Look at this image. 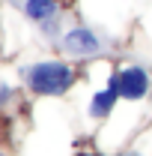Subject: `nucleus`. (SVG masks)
Wrapping results in <instances>:
<instances>
[{
	"instance_id": "20e7f679",
	"label": "nucleus",
	"mask_w": 152,
	"mask_h": 156,
	"mask_svg": "<svg viewBox=\"0 0 152 156\" xmlns=\"http://www.w3.org/2000/svg\"><path fill=\"white\" fill-rule=\"evenodd\" d=\"M60 3L57 0H24V15L33 21H51L57 15Z\"/></svg>"
},
{
	"instance_id": "7ed1b4c3",
	"label": "nucleus",
	"mask_w": 152,
	"mask_h": 156,
	"mask_svg": "<svg viewBox=\"0 0 152 156\" xmlns=\"http://www.w3.org/2000/svg\"><path fill=\"white\" fill-rule=\"evenodd\" d=\"M63 48L75 57H87V54H95L98 51V36L87 27H75L63 36Z\"/></svg>"
},
{
	"instance_id": "f03ea898",
	"label": "nucleus",
	"mask_w": 152,
	"mask_h": 156,
	"mask_svg": "<svg viewBox=\"0 0 152 156\" xmlns=\"http://www.w3.org/2000/svg\"><path fill=\"white\" fill-rule=\"evenodd\" d=\"M111 87L122 99H140V96H146V90H149V78H146L143 69H125V72L111 78Z\"/></svg>"
},
{
	"instance_id": "423d86ee",
	"label": "nucleus",
	"mask_w": 152,
	"mask_h": 156,
	"mask_svg": "<svg viewBox=\"0 0 152 156\" xmlns=\"http://www.w3.org/2000/svg\"><path fill=\"white\" fill-rule=\"evenodd\" d=\"M131 156H137V153H131Z\"/></svg>"
},
{
	"instance_id": "39448f33",
	"label": "nucleus",
	"mask_w": 152,
	"mask_h": 156,
	"mask_svg": "<svg viewBox=\"0 0 152 156\" xmlns=\"http://www.w3.org/2000/svg\"><path fill=\"white\" fill-rule=\"evenodd\" d=\"M116 93L114 87H107V90H101V93H95L93 96V105H90V111H93V117H104L111 108H114V102H116Z\"/></svg>"
},
{
	"instance_id": "f257e3e1",
	"label": "nucleus",
	"mask_w": 152,
	"mask_h": 156,
	"mask_svg": "<svg viewBox=\"0 0 152 156\" xmlns=\"http://www.w3.org/2000/svg\"><path fill=\"white\" fill-rule=\"evenodd\" d=\"M75 81V72L69 63H60V60H45L27 69V87L36 93V96H57L66 93Z\"/></svg>"
}]
</instances>
